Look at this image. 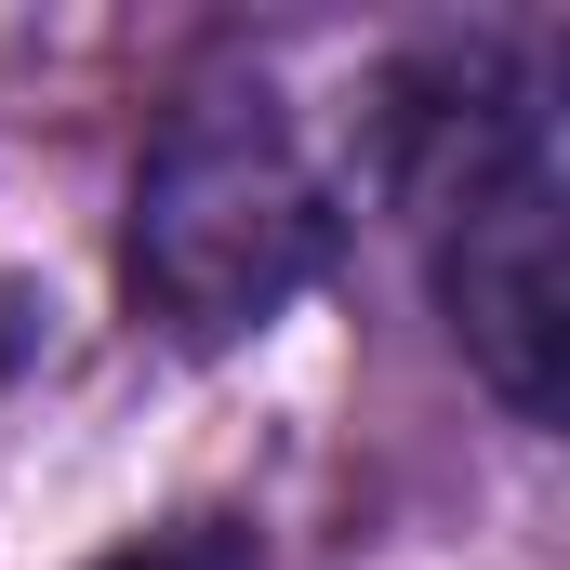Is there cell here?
<instances>
[{"label":"cell","mask_w":570,"mask_h":570,"mask_svg":"<svg viewBox=\"0 0 570 570\" xmlns=\"http://www.w3.org/2000/svg\"><path fill=\"white\" fill-rule=\"evenodd\" d=\"M345 253V199L318 173V146L266 80L213 67L159 107L134 159V213H120V292L159 345L226 358L253 332H279Z\"/></svg>","instance_id":"2"},{"label":"cell","mask_w":570,"mask_h":570,"mask_svg":"<svg viewBox=\"0 0 570 570\" xmlns=\"http://www.w3.org/2000/svg\"><path fill=\"white\" fill-rule=\"evenodd\" d=\"M372 159H385V199L425 253V292L464 345V372L518 425H558L570 412V173H558L544 67L491 27L399 53L385 107H372Z\"/></svg>","instance_id":"1"},{"label":"cell","mask_w":570,"mask_h":570,"mask_svg":"<svg viewBox=\"0 0 570 570\" xmlns=\"http://www.w3.org/2000/svg\"><path fill=\"white\" fill-rule=\"evenodd\" d=\"M94 570H253V531L239 518H186V531H146V544H120Z\"/></svg>","instance_id":"3"}]
</instances>
